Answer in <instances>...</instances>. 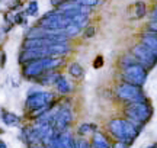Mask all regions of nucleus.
<instances>
[{"instance_id": "f257e3e1", "label": "nucleus", "mask_w": 157, "mask_h": 148, "mask_svg": "<svg viewBox=\"0 0 157 148\" xmlns=\"http://www.w3.org/2000/svg\"><path fill=\"white\" fill-rule=\"evenodd\" d=\"M108 129L119 142H124L127 145L134 142V139L140 134V128L134 122L125 119H112L108 124Z\"/></svg>"}, {"instance_id": "f03ea898", "label": "nucleus", "mask_w": 157, "mask_h": 148, "mask_svg": "<svg viewBox=\"0 0 157 148\" xmlns=\"http://www.w3.org/2000/svg\"><path fill=\"white\" fill-rule=\"evenodd\" d=\"M63 60L58 57H47V58H39V60H34L25 64L23 68V76L28 79H35L39 77L41 74L47 73L52 68H57L58 65H61Z\"/></svg>"}, {"instance_id": "7ed1b4c3", "label": "nucleus", "mask_w": 157, "mask_h": 148, "mask_svg": "<svg viewBox=\"0 0 157 148\" xmlns=\"http://www.w3.org/2000/svg\"><path fill=\"white\" fill-rule=\"evenodd\" d=\"M153 109L147 102H129L125 108V115L134 124H146L151 118Z\"/></svg>"}, {"instance_id": "20e7f679", "label": "nucleus", "mask_w": 157, "mask_h": 148, "mask_svg": "<svg viewBox=\"0 0 157 148\" xmlns=\"http://www.w3.org/2000/svg\"><path fill=\"white\" fill-rule=\"evenodd\" d=\"M132 57L137 60V63L141 64L146 68H153L157 64V51L151 50L150 46L144 45L143 42L137 44L132 48Z\"/></svg>"}, {"instance_id": "39448f33", "label": "nucleus", "mask_w": 157, "mask_h": 148, "mask_svg": "<svg viewBox=\"0 0 157 148\" xmlns=\"http://www.w3.org/2000/svg\"><path fill=\"white\" fill-rule=\"evenodd\" d=\"M122 77L127 83L135 86H143L147 80V68L138 63H132L125 65L122 70Z\"/></svg>"}, {"instance_id": "423d86ee", "label": "nucleus", "mask_w": 157, "mask_h": 148, "mask_svg": "<svg viewBox=\"0 0 157 148\" xmlns=\"http://www.w3.org/2000/svg\"><path fill=\"white\" fill-rule=\"evenodd\" d=\"M117 94L119 99L127 100V102H141V100H144V94L141 91L140 86L131 84V83H127V81L121 83L117 87Z\"/></svg>"}, {"instance_id": "0eeeda50", "label": "nucleus", "mask_w": 157, "mask_h": 148, "mask_svg": "<svg viewBox=\"0 0 157 148\" xmlns=\"http://www.w3.org/2000/svg\"><path fill=\"white\" fill-rule=\"evenodd\" d=\"M73 119V113H71V109L67 106H61L58 108L56 113V118L52 120V128L56 132H64L67 129V126L70 125V122Z\"/></svg>"}, {"instance_id": "6e6552de", "label": "nucleus", "mask_w": 157, "mask_h": 148, "mask_svg": "<svg viewBox=\"0 0 157 148\" xmlns=\"http://www.w3.org/2000/svg\"><path fill=\"white\" fill-rule=\"evenodd\" d=\"M54 99L52 93L50 91H35L32 94H29L26 99V106L29 109H39V108H45L51 103V100Z\"/></svg>"}, {"instance_id": "1a4fd4ad", "label": "nucleus", "mask_w": 157, "mask_h": 148, "mask_svg": "<svg viewBox=\"0 0 157 148\" xmlns=\"http://www.w3.org/2000/svg\"><path fill=\"white\" fill-rule=\"evenodd\" d=\"M56 87H57V90L60 91V93H63V94L71 91V84H70V81H68L66 77H63V76H60V77L57 79Z\"/></svg>"}, {"instance_id": "9d476101", "label": "nucleus", "mask_w": 157, "mask_h": 148, "mask_svg": "<svg viewBox=\"0 0 157 148\" xmlns=\"http://www.w3.org/2000/svg\"><path fill=\"white\" fill-rule=\"evenodd\" d=\"M143 44L147 46H150L154 51H157V34L148 31L146 35H143Z\"/></svg>"}, {"instance_id": "9b49d317", "label": "nucleus", "mask_w": 157, "mask_h": 148, "mask_svg": "<svg viewBox=\"0 0 157 148\" xmlns=\"http://www.w3.org/2000/svg\"><path fill=\"white\" fill-rule=\"evenodd\" d=\"M2 120H3L5 125H7V126H15L21 122V118H19L17 115L12 113V112H3V115H2Z\"/></svg>"}, {"instance_id": "f8f14e48", "label": "nucleus", "mask_w": 157, "mask_h": 148, "mask_svg": "<svg viewBox=\"0 0 157 148\" xmlns=\"http://www.w3.org/2000/svg\"><path fill=\"white\" fill-rule=\"evenodd\" d=\"M60 76L58 74H56V73H48L47 71V74H41L38 79H39V83L41 84H44V86H51V84H56V81H57V79H58Z\"/></svg>"}, {"instance_id": "ddd939ff", "label": "nucleus", "mask_w": 157, "mask_h": 148, "mask_svg": "<svg viewBox=\"0 0 157 148\" xmlns=\"http://www.w3.org/2000/svg\"><path fill=\"white\" fill-rule=\"evenodd\" d=\"M92 148H109L106 138L102 134H95L93 135V142H92Z\"/></svg>"}, {"instance_id": "4468645a", "label": "nucleus", "mask_w": 157, "mask_h": 148, "mask_svg": "<svg viewBox=\"0 0 157 148\" xmlns=\"http://www.w3.org/2000/svg\"><path fill=\"white\" fill-rule=\"evenodd\" d=\"M68 73H70V76L71 77H74V79H80L82 76H83V67L80 65V64L77 63H73L70 64V67H68Z\"/></svg>"}, {"instance_id": "2eb2a0df", "label": "nucleus", "mask_w": 157, "mask_h": 148, "mask_svg": "<svg viewBox=\"0 0 157 148\" xmlns=\"http://www.w3.org/2000/svg\"><path fill=\"white\" fill-rule=\"evenodd\" d=\"M60 141H61L63 148H76V142L73 141V138L70 137L68 134H63L60 135Z\"/></svg>"}, {"instance_id": "dca6fc26", "label": "nucleus", "mask_w": 157, "mask_h": 148, "mask_svg": "<svg viewBox=\"0 0 157 148\" xmlns=\"http://www.w3.org/2000/svg\"><path fill=\"white\" fill-rule=\"evenodd\" d=\"M96 131V125L93 124H83V125L78 126V134L80 135H89V134H93Z\"/></svg>"}, {"instance_id": "f3484780", "label": "nucleus", "mask_w": 157, "mask_h": 148, "mask_svg": "<svg viewBox=\"0 0 157 148\" xmlns=\"http://www.w3.org/2000/svg\"><path fill=\"white\" fill-rule=\"evenodd\" d=\"M134 7H135V17H143L144 15H146V5L143 3V2H137L134 5Z\"/></svg>"}, {"instance_id": "a211bd4d", "label": "nucleus", "mask_w": 157, "mask_h": 148, "mask_svg": "<svg viewBox=\"0 0 157 148\" xmlns=\"http://www.w3.org/2000/svg\"><path fill=\"white\" fill-rule=\"evenodd\" d=\"M80 26H77V25H74V23H70L67 28L64 29V34L67 35V36H74V35H77L78 32H80Z\"/></svg>"}, {"instance_id": "6ab92c4d", "label": "nucleus", "mask_w": 157, "mask_h": 148, "mask_svg": "<svg viewBox=\"0 0 157 148\" xmlns=\"http://www.w3.org/2000/svg\"><path fill=\"white\" fill-rule=\"evenodd\" d=\"M38 13V2H31L28 5V9H26V15L28 16H35Z\"/></svg>"}, {"instance_id": "aec40b11", "label": "nucleus", "mask_w": 157, "mask_h": 148, "mask_svg": "<svg viewBox=\"0 0 157 148\" xmlns=\"http://www.w3.org/2000/svg\"><path fill=\"white\" fill-rule=\"evenodd\" d=\"M77 5L80 6H86V7H93V6L99 5V2L101 0H74Z\"/></svg>"}, {"instance_id": "412c9836", "label": "nucleus", "mask_w": 157, "mask_h": 148, "mask_svg": "<svg viewBox=\"0 0 157 148\" xmlns=\"http://www.w3.org/2000/svg\"><path fill=\"white\" fill-rule=\"evenodd\" d=\"M102 65H103V57H102V55H98V57L95 58V61H93V67H95V68H101Z\"/></svg>"}, {"instance_id": "4be33fe9", "label": "nucleus", "mask_w": 157, "mask_h": 148, "mask_svg": "<svg viewBox=\"0 0 157 148\" xmlns=\"http://www.w3.org/2000/svg\"><path fill=\"white\" fill-rule=\"evenodd\" d=\"M148 31L157 34V19H151V20H150V23H148Z\"/></svg>"}, {"instance_id": "5701e85b", "label": "nucleus", "mask_w": 157, "mask_h": 148, "mask_svg": "<svg viewBox=\"0 0 157 148\" xmlns=\"http://www.w3.org/2000/svg\"><path fill=\"white\" fill-rule=\"evenodd\" d=\"M84 36H86V38L95 36V28H93V26H89V28L84 29Z\"/></svg>"}, {"instance_id": "b1692460", "label": "nucleus", "mask_w": 157, "mask_h": 148, "mask_svg": "<svg viewBox=\"0 0 157 148\" xmlns=\"http://www.w3.org/2000/svg\"><path fill=\"white\" fill-rule=\"evenodd\" d=\"M76 148H90V147L84 139H78L77 142H76Z\"/></svg>"}, {"instance_id": "393cba45", "label": "nucleus", "mask_w": 157, "mask_h": 148, "mask_svg": "<svg viewBox=\"0 0 157 148\" xmlns=\"http://www.w3.org/2000/svg\"><path fill=\"white\" fill-rule=\"evenodd\" d=\"M128 145L127 144H124V142H117L115 145H113V148H127Z\"/></svg>"}, {"instance_id": "a878e982", "label": "nucleus", "mask_w": 157, "mask_h": 148, "mask_svg": "<svg viewBox=\"0 0 157 148\" xmlns=\"http://www.w3.org/2000/svg\"><path fill=\"white\" fill-rule=\"evenodd\" d=\"M151 19H157V6H156V9H154L153 13H151Z\"/></svg>"}, {"instance_id": "bb28decb", "label": "nucleus", "mask_w": 157, "mask_h": 148, "mask_svg": "<svg viewBox=\"0 0 157 148\" xmlns=\"http://www.w3.org/2000/svg\"><path fill=\"white\" fill-rule=\"evenodd\" d=\"M3 7H5V3H3V0H0V12L3 10Z\"/></svg>"}, {"instance_id": "cd10ccee", "label": "nucleus", "mask_w": 157, "mask_h": 148, "mask_svg": "<svg viewBox=\"0 0 157 148\" xmlns=\"http://www.w3.org/2000/svg\"><path fill=\"white\" fill-rule=\"evenodd\" d=\"M0 148H7V147H6V144L3 142V141H2V139H0Z\"/></svg>"}, {"instance_id": "c85d7f7f", "label": "nucleus", "mask_w": 157, "mask_h": 148, "mask_svg": "<svg viewBox=\"0 0 157 148\" xmlns=\"http://www.w3.org/2000/svg\"><path fill=\"white\" fill-rule=\"evenodd\" d=\"M147 148H157V144H154V145H150V147H147Z\"/></svg>"}]
</instances>
